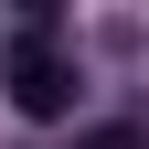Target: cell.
I'll return each mask as SVG.
<instances>
[{"label": "cell", "mask_w": 149, "mask_h": 149, "mask_svg": "<svg viewBox=\"0 0 149 149\" xmlns=\"http://www.w3.org/2000/svg\"><path fill=\"white\" fill-rule=\"evenodd\" d=\"M74 149H149V117H96V128H74Z\"/></svg>", "instance_id": "obj_2"}, {"label": "cell", "mask_w": 149, "mask_h": 149, "mask_svg": "<svg viewBox=\"0 0 149 149\" xmlns=\"http://www.w3.org/2000/svg\"><path fill=\"white\" fill-rule=\"evenodd\" d=\"M0 85H11V107H22L32 128L74 117V64H64V43H53V32H11V53H0Z\"/></svg>", "instance_id": "obj_1"}]
</instances>
